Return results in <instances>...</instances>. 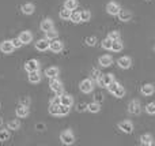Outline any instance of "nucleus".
Masks as SVG:
<instances>
[{
	"label": "nucleus",
	"instance_id": "nucleus-1",
	"mask_svg": "<svg viewBox=\"0 0 155 146\" xmlns=\"http://www.w3.org/2000/svg\"><path fill=\"white\" fill-rule=\"evenodd\" d=\"M49 86H51V89L53 90V92L56 93V96H59V97H61V96L64 94V92H63V85L59 79L51 78V85H49Z\"/></svg>",
	"mask_w": 155,
	"mask_h": 146
},
{
	"label": "nucleus",
	"instance_id": "nucleus-2",
	"mask_svg": "<svg viewBox=\"0 0 155 146\" xmlns=\"http://www.w3.org/2000/svg\"><path fill=\"white\" fill-rule=\"evenodd\" d=\"M60 141L63 142L64 145H72L75 142V137H74L72 131L70 130H65L60 134Z\"/></svg>",
	"mask_w": 155,
	"mask_h": 146
},
{
	"label": "nucleus",
	"instance_id": "nucleus-3",
	"mask_svg": "<svg viewBox=\"0 0 155 146\" xmlns=\"http://www.w3.org/2000/svg\"><path fill=\"white\" fill-rule=\"evenodd\" d=\"M94 89V85H93V79H83L80 82V90L83 93H91Z\"/></svg>",
	"mask_w": 155,
	"mask_h": 146
},
{
	"label": "nucleus",
	"instance_id": "nucleus-4",
	"mask_svg": "<svg viewBox=\"0 0 155 146\" xmlns=\"http://www.w3.org/2000/svg\"><path fill=\"white\" fill-rule=\"evenodd\" d=\"M49 46H51V40H48V38H42V40H38L35 42V49L41 52L48 51Z\"/></svg>",
	"mask_w": 155,
	"mask_h": 146
},
{
	"label": "nucleus",
	"instance_id": "nucleus-5",
	"mask_svg": "<svg viewBox=\"0 0 155 146\" xmlns=\"http://www.w3.org/2000/svg\"><path fill=\"white\" fill-rule=\"evenodd\" d=\"M25 70H26L27 73H30V71L40 70V63H38V60H35V59L27 60V62L25 63Z\"/></svg>",
	"mask_w": 155,
	"mask_h": 146
},
{
	"label": "nucleus",
	"instance_id": "nucleus-6",
	"mask_svg": "<svg viewBox=\"0 0 155 146\" xmlns=\"http://www.w3.org/2000/svg\"><path fill=\"white\" fill-rule=\"evenodd\" d=\"M128 111H129V114H132V115H139L140 112H142V108H140L139 101L132 100L131 103H129V105H128Z\"/></svg>",
	"mask_w": 155,
	"mask_h": 146
},
{
	"label": "nucleus",
	"instance_id": "nucleus-7",
	"mask_svg": "<svg viewBox=\"0 0 155 146\" xmlns=\"http://www.w3.org/2000/svg\"><path fill=\"white\" fill-rule=\"evenodd\" d=\"M118 128L125 134H131L132 131H134V124H132V122H129V120H124V122H121L120 124H118Z\"/></svg>",
	"mask_w": 155,
	"mask_h": 146
},
{
	"label": "nucleus",
	"instance_id": "nucleus-8",
	"mask_svg": "<svg viewBox=\"0 0 155 146\" xmlns=\"http://www.w3.org/2000/svg\"><path fill=\"white\" fill-rule=\"evenodd\" d=\"M120 10H121L120 5L114 2H110L109 4L106 5V11H107V14H110V15H118Z\"/></svg>",
	"mask_w": 155,
	"mask_h": 146
},
{
	"label": "nucleus",
	"instance_id": "nucleus-9",
	"mask_svg": "<svg viewBox=\"0 0 155 146\" xmlns=\"http://www.w3.org/2000/svg\"><path fill=\"white\" fill-rule=\"evenodd\" d=\"M49 49H51L52 52H54V53H59V52H61V49H63V42L60 40H57V38L56 40H52Z\"/></svg>",
	"mask_w": 155,
	"mask_h": 146
},
{
	"label": "nucleus",
	"instance_id": "nucleus-10",
	"mask_svg": "<svg viewBox=\"0 0 155 146\" xmlns=\"http://www.w3.org/2000/svg\"><path fill=\"white\" fill-rule=\"evenodd\" d=\"M117 64L120 66L121 68H124V70H127V68H129V67H131V64H132V60H131V57H128V56H123V57H120V59L117 60Z\"/></svg>",
	"mask_w": 155,
	"mask_h": 146
},
{
	"label": "nucleus",
	"instance_id": "nucleus-11",
	"mask_svg": "<svg viewBox=\"0 0 155 146\" xmlns=\"http://www.w3.org/2000/svg\"><path fill=\"white\" fill-rule=\"evenodd\" d=\"M14 45L11 41H3L2 44H0V51L3 52V53H11V52L14 51Z\"/></svg>",
	"mask_w": 155,
	"mask_h": 146
},
{
	"label": "nucleus",
	"instance_id": "nucleus-12",
	"mask_svg": "<svg viewBox=\"0 0 155 146\" xmlns=\"http://www.w3.org/2000/svg\"><path fill=\"white\" fill-rule=\"evenodd\" d=\"M16 116L18 117H26L27 115H29V107L27 105H19L18 108H16Z\"/></svg>",
	"mask_w": 155,
	"mask_h": 146
},
{
	"label": "nucleus",
	"instance_id": "nucleus-13",
	"mask_svg": "<svg viewBox=\"0 0 155 146\" xmlns=\"http://www.w3.org/2000/svg\"><path fill=\"white\" fill-rule=\"evenodd\" d=\"M131 18H132L131 11H128V10H120V12H118V19H120V21L128 22V21H131Z\"/></svg>",
	"mask_w": 155,
	"mask_h": 146
},
{
	"label": "nucleus",
	"instance_id": "nucleus-14",
	"mask_svg": "<svg viewBox=\"0 0 155 146\" xmlns=\"http://www.w3.org/2000/svg\"><path fill=\"white\" fill-rule=\"evenodd\" d=\"M40 81H41L40 70H37V71H30V73H29V82H31V83H38Z\"/></svg>",
	"mask_w": 155,
	"mask_h": 146
},
{
	"label": "nucleus",
	"instance_id": "nucleus-15",
	"mask_svg": "<svg viewBox=\"0 0 155 146\" xmlns=\"http://www.w3.org/2000/svg\"><path fill=\"white\" fill-rule=\"evenodd\" d=\"M98 62H99V66H102V67H109V66L113 63V59H112V56H109V55H105V56L99 57Z\"/></svg>",
	"mask_w": 155,
	"mask_h": 146
},
{
	"label": "nucleus",
	"instance_id": "nucleus-16",
	"mask_svg": "<svg viewBox=\"0 0 155 146\" xmlns=\"http://www.w3.org/2000/svg\"><path fill=\"white\" fill-rule=\"evenodd\" d=\"M52 29H53V21L52 19H44L41 22V30L42 32H49Z\"/></svg>",
	"mask_w": 155,
	"mask_h": 146
},
{
	"label": "nucleus",
	"instance_id": "nucleus-17",
	"mask_svg": "<svg viewBox=\"0 0 155 146\" xmlns=\"http://www.w3.org/2000/svg\"><path fill=\"white\" fill-rule=\"evenodd\" d=\"M87 111L91 112V114H98V112L101 111V104L97 103V101L87 104Z\"/></svg>",
	"mask_w": 155,
	"mask_h": 146
},
{
	"label": "nucleus",
	"instance_id": "nucleus-18",
	"mask_svg": "<svg viewBox=\"0 0 155 146\" xmlns=\"http://www.w3.org/2000/svg\"><path fill=\"white\" fill-rule=\"evenodd\" d=\"M140 142H142V145L150 146V145L154 144V138H153V135H150V134H143V135L140 137Z\"/></svg>",
	"mask_w": 155,
	"mask_h": 146
},
{
	"label": "nucleus",
	"instance_id": "nucleus-19",
	"mask_svg": "<svg viewBox=\"0 0 155 146\" xmlns=\"http://www.w3.org/2000/svg\"><path fill=\"white\" fill-rule=\"evenodd\" d=\"M19 38H21V41L23 44H29L33 41V34L30 32H22L21 36H19Z\"/></svg>",
	"mask_w": 155,
	"mask_h": 146
},
{
	"label": "nucleus",
	"instance_id": "nucleus-20",
	"mask_svg": "<svg viewBox=\"0 0 155 146\" xmlns=\"http://www.w3.org/2000/svg\"><path fill=\"white\" fill-rule=\"evenodd\" d=\"M140 92H142L143 96H151L154 93V86L151 83H146V85H143L142 86Z\"/></svg>",
	"mask_w": 155,
	"mask_h": 146
},
{
	"label": "nucleus",
	"instance_id": "nucleus-21",
	"mask_svg": "<svg viewBox=\"0 0 155 146\" xmlns=\"http://www.w3.org/2000/svg\"><path fill=\"white\" fill-rule=\"evenodd\" d=\"M45 75L48 76L49 79L51 78H56L57 75H59V68L57 67H49L45 70Z\"/></svg>",
	"mask_w": 155,
	"mask_h": 146
},
{
	"label": "nucleus",
	"instance_id": "nucleus-22",
	"mask_svg": "<svg viewBox=\"0 0 155 146\" xmlns=\"http://www.w3.org/2000/svg\"><path fill=\"white\" fill-rule=\"evenodd\" d=\"M22 12L25 14V15H31L33 12H34V5L30 4V3H26V4L22 5Z\"/></svg>",
	"mask_w": 155,
	"mask_h": 146
},
{
	"label": "nucleus",
	"instance_id": "nucleus-23",
	"mask_svg": "<svg viewBox=\"0 0 155 146\" xmlns=\"http://www.w3.org/2000/svg\"><path fill=\"white\" fill-rule=\"evenodd\" d=\"M123 48H124V45L120 41V38H118V40H113V44H112V51L113 52H120V51H123Z\"/></svg>",
	"mask_w": 155,
	"mask_h": 146
},
{
	"label": "nucleus",
	"instance_id": "nucleus-24",
	"mask_svg": "<svg viewBox=\"0 0 155 146\" xmlns=\"http://www.w3.org/2000/svg\"><path fill=\"white\" fill-rule=\"evenodd\" d=\"M60 98H61V104H64V105L71 107L74 104V98H72V96H70V94H63Z\"/></svg>",
	"mask_w": 155,
	"mask_h": 146
},
{
	"label": "nucleus",
	"instance_id": "nucleus-25",
	"mask_svg": "<svg viewBox=\"0 0 155 146\" xmlns=\"http://www.w3.org/2000/svg\"><path fill=\"white\" fill-rule=\"evenodd\" d=\"M49 114L53 115V116H60V105H57V104H51V107H49Z\"/></svg>",
	"mask_w": 155,
	"mask_h": 146
},
{
	"label": "nucleus",
	"instance_id": "nucleus-26",
	"mask_svg": "<svg viewBox=\"0 0 155 146\" xmlns=\"http://www.w3.org/2000/svg\"><path fill=\"white\" fill-rule=\"evenodd\" d=\"M64 7L65 8H68V10H76V7H78V2L76 0H65V3H64Z\"/></svg>",
	"mask_w": 155,
	"mask_h": 146
},
{
	"label": "nucleus",
	"instance_id": "nucleus-27",
	"mask_svg": "<svg viewBox=\"0 0 155 146\" xmlns=\"http://www.w3.org/2000/svg\"><path fill=\"white\" fill-rule=\"evenodd\" d=\"M71 14H72V11L64 7V10L60 11V18L64 19V21H67V19H70V18H71Z\"/></svg>",
	"mask_w": 155,
	"mask_h": 146
},
{
	"label": "nucleus",
	"instance_id": "nucleus-28",
	"mask_svg": "<svg viewBox=\"0 0 155 146\" xmlns=\"http://www.w3.org/2000/svg\"><path fill=\"white\" fill-rule=\"evenodd\" d=\"M45 34H46V38H48V40H56L57 37H59V33L56 32V30H49V32H45Z\"/></svg>",
	"mask_w": 155,
	"mask_h": 146
},
{
	"label": "nucleus",
	"instance_id": "nucleus-29",
	"mask_svg": "<svg viewBox=\"0 0 155 146\" xmlns=\"http://www.w3.org/2000/svg\"><path fill=\"white\" fill-rule=\"evenodd\" d=\"M71 21L74 22V23H79V22H82V16H80V12H78V11H74L72 14H71Z\"/></svg>",
	"mask_w": 155,
	"mask_h": 146
},
{
	"label": "nucleus",
	"instance_id": "nucleus-30",
	"mask_svg": "<svg viewBox=\"0 0 155 146\" xmlns=\"http://www.w3.org/2000/svg\"><path fill=\"white\" fill-rule=\"evenodd\" d=\"M102 75H104V74H102L101 71L98 70V68H94V70L91 71V79H94V81H95V82L98 81V79L101 78Z\"/></svg>",
	"mask_w": 155,
	"mask_h": 146
},
{
	"label": "nucleus",
	"instance_id": "nucleus-31",
	"mask_svg": "<svg viewBox=\"0 0 155 146\" xmlns=\"http://www.w3.org/2000/svg\"><path fill=\"white\" fill-rule=\"evenodd\" d=\"M112 44H113V40L110 37H107L102 41V48L104 49H112Z\"/></svg>",
	"mask_w": 155,
	"mask_h": 146
},
{
	"label": "nucleus",
	"instance_id": "nucleus-32",
	"mask_svg": "<svg viewBox=\"0 0 155 146\" xmlns=\"http://www.w3.org/2000/svg\"><path fill=\"white\" fill-rule=\"evenodd\" d=\"M7 126H8V128H10V130H18V128L21 127V123H19L18 120H10Z\"/></svg>",
	"mask_w": 155,
	"mask_h": 146
},
{
	"label": "nucleus",
	"instance_id": "nucleus-33",
	"mask_svg": "<svg viewBox=\"0 0 155 146\" xmlns=\"http://www.w3.org/2000/svg\"><path fill=\"white\" fill-rule=\"evenodd\" d=\"M113 94H114L117 98H121V97H124V94H125V89H124V87L120 85V86L116 89V92L113 93Z\"/></svg>",
	"mask_w": 155,
	"mask_h": 146
},
{
	"label": "nucleus",
	"instance_id": "nucleus-34",
	"mask_svg": "<svg viewBox=\"0 0 155 146\" xmlns=\"http://www.w3.org/2000/svg\"><path fill=\"white\" fill-rule=\"evenodd\" d=\"M80 16H82L83 22H87V21H90V18H91V12L88 10H83L82 12H80Z\"/></svg>",
	"mask_w": 155,
	"mask_h": 146
},
{
	"label": "nucleus",
	"instance_id": "nucleus-35",
	"mask_svg": "<svg viewBox=\"0 0 155 146\" xmlns=\"http://www.w3.org/2000/svg\"><path fill=\"white\" fill-rule=\"evenodd\" d=\"M102 79H104V82H105V85H106V87H107V85L112 83V82L114 81V78H113L112 74H105V75H102Z\"/></svg>",
	"mask_w": 155,
	"mask_h": 146
},
{
	"label": "nucleus",
	"instance_id": "nucleus-36",
	"mask_svg": "<svg viewBox=\"0 0 155 146\" xmlns=\"http://www.w3.org/2000/svg\"><path fill=\"white\" fill-rule=\"evenodd\" d=\"M68 114H70V107L64 105V104H60V116H65Z\"/></svg>",
	"mask_w": 155,
	"mask_h": 146
},
{
	"label": "nucleus",
	"instance_id": "nucleus-37",
	"mask_svg": "<svg viewBox=\"0 0 155 146\" xmlns=\"http://www.w3.org/2000/svg\"><path fill=\"white\" fill-rule=\"evenodd\" d=\"M86 44H87L88 46H94L97 44V37L95 36H88V37L86 38Z\"/></svg>",
	"mask_w": 155,
	"mask_h": 146
},
{
	"label": "nucleus",
	"instance_id": "nucleus-38",
	"mask_svg": "<svg viewBox=\"0 0 155 146\" xmlns=\"http://www.w3.org/2000/svg\"><path fill=\"white\" fill-rule=\"evenodd\" d=\"M118 86H120V83H118V82H116V81H113L112 83H109V85H107V90H109V92L113 94V93L116 92V89H117Z\"/></svg>",
	"mask_w": 155,
	"mask_h": 146
},
{
	"label": "nucleus",
	"instance_id": "nucleus-39",
	"mask_svg": "<svg viewBox=\"0 0 155 146\" xmlns=\"http://www.w3.org/2000/svg\"><path fill=\"white\" fill-rule=\"evenodd\" d=\"M146 112L150 115H155V103H150L146 105Z\"/></svg>",
	"mask_w": 155,
	"mask_h": 146
},
{
	"label": "nucleus",
	"instance_id": "nucleus-40",
	"mask_svg": "<svg viewBox=\"0 0 155 146\" xmlns=\"http://www.w3.org/2000/svg\"><path fill=\"white\" fill-rule=\"evenodd\" d=\"M10 138V134L7 130H0V142H4Z\"/></svg>",
	"mask_w": 155,
	"mask_h": 146
},
{
	"label": "nucleus",
	"instance_id": "nucleus-41",
	"mask_svg": "<svg viewBox=\"0 0 155 146\" xmlns=\"http://www.w3.org/2000/svg\"><path fill=\"white\" fill-rule=\"evenodd\" d=\"M11 42H12L14 48H21V46L23 45V42L21 41V38H12V40H11Z\"/></svg>",
	"mask_w": 155,
	"mask_h": 146
},
{
	"label": "nucleus",
	"instance_id": "nucleus-42",
	"mask_svg": "<svg viewBox=\"0 0 155 146\" xmlns=\"http://www.w3.org/2000/svg\"><path fill=\"white\" fill-rule=\"evenodd\" d=\"M76 111H78V112L87 111V104H86V103H79V104L76 105Z\"/></svg>",
	"mask_w": 155,
	"mask_h": 146
},
{
	"label": "nucleus",
	"instance_id": "nucleus-43",
	"mask_svg": "<svg viewBox=\"0 0 155 146\" xmlns=\"http://www.w3.org/2000/svg\"><path fill=\"white\" fill-rule=\"evenodd\" d=\"M107 37H110L112 40H118L120 38V32H117V30H113V32L109 33V36Z\"/></svg>",
	"mask_w": 155,
	"mask_h": 146
},
{
	"label": "nucleus",
	"instance_id": "nucleus-44",
	"mask_svg": "<svg viewBox=\"0 0 155 146\" xmlns=\"http://www.w3.org/2000/svg\"><path fill=\"white\" fill-rule=\"evenodd\" d=\"M21 104H22V105H27V107H29L30 98H29V97H22V98H21Z\"/></svg>",
	"mask_w": 155,
	"mask_h": 146
},
{
	"label": "nucleus",
	"instance_id": "nucleus-45",
	"mask_svg": "<svg viewBox=\"0 0 155 146\" xmlns=\"http://www.w3.org/2000/svg\"><path fill=\"white\" fill-rule=\"evenodd\" d=\"M95 101L97 103H102V101H104V96H102L101 93H97L95 94Z\"/></svg>",
	"mask_w": 155,
	"mask_h": 146
},
{
	"label": "nucleus",
	"instance_id": "nucleus-46",
	"mask_svg": "<svg viewBox=\"0 0 155 146\" xmlns=\"http://www.w3.org/2000/svg\"><path fill=\"white\" fill-rule=\"evenodd\" d=\"M35 130H45V124H44V123H37V124H35Z\"/></svg>",
	"mask_w": 155,
	"mask_h": 146
},
{
	"label": "nucleus",
	"instance_id": "nucleus-47",
	"mask_svg": "<svg viewBox=\"0 0 155 146\" xmlns=\"http://www.w3.org/2000/svg\"><path fill=\"white\" fill-rule=\"evenodd\" d=\"M97 83H98L99 87H106V85H105V82H104V79H102V76L98 79V81H97Z\"/></svg>",
	"mask_w": 155,
	"mask_h": 146
},
{
	"label": "nucleus",
	"instance_id": "nucleus-48",
	"mask_svg": "<svg viewBox=\"0 0 155 146\" xmlns=\"http://www.w3.org/2000/svg\"><path fill=\"white\" fill-rule=\"evenodd\" d=\"M2 126H3V119L0 117V127H2Z\"/></svg>",
	"mask_w": 155,
	"mask_h": 146
},
{
	"label": "nucleus",
	"instance_id": "nucleus-49",
	"mask_svg": "<svg viewBox=\"0 0 155 146\" xmlns=\"http://www.w3.org/2000/svg\"><path fill=\"white\" fill-rule=\"evenodd\" d=\"M0 108H2V104H0Z\"/></svg>",
	"mask_w": 155,
	"mask_h": 146
},
{
	"label": "nucleus",
	"instance_id": "nucleus-50",
	"mask_svg": "<svg viewBox=\"0 0 155 146\" xmlns=\"http://www.w3.org/2000/svg\"><path fill=\"white\" fill-rule=\"evenodd\" d=\"M154 51H155V46H154Z\"/></svg>",
	"mask_w": 155,
	"mask_h": 146
},
{
	"label": "nucleus",
	"instance_id": "nucleus-51",
	"mask_svg": "<svg viewBox=\"0 0 155 146\" xmlns=\"http://www.w3.org/2000/svg\"><path fill=\"white\" fill-rule=\"evenodd\" d=\"M147 2H150V0H147Z\"/></svg>",
	"mask_w": 155,
	"mask_h": 146
}]
</instances>
